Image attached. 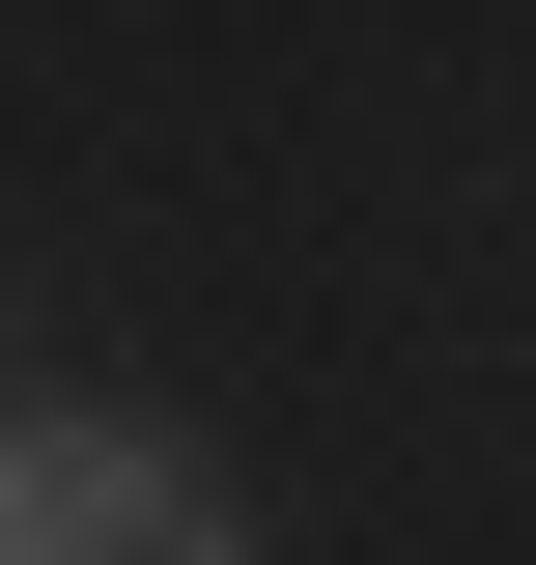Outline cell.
I'll list each match as a JSON object with an SVG mask.
<instances>
[{"mask_svg": "<svg viewBox=\"0 0 536 565\" xmlns=\"http://www.w3.org/2000/svg\"><path fill=\"white\" fill-rule=\"evenodd\" d=\"M0 565H255V509L170 424H0Z\"/></svg>", "mask_w": 536, "mask_h": 565, "instance_id": "6da1fadb", "label": "cell"}]
</instances>
